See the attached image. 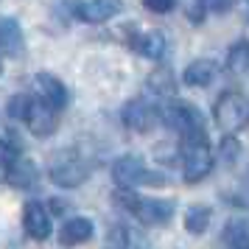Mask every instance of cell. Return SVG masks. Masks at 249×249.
I'll list each match as a JSON object with an SVG mask.
<instances>
[{
	"instance_id": "12",
	"label": "cell",
	"mask_w": 249,
	"mask_h": 249,
	"mask_svg": "<svg viewBox=\"0 0 249 249\" xmlns=\"http://www.w3.org/2000/svg\"><path fill=\"white\" fill-rule=\"evenodd\" d=\"M92 238V221L84 218V215H73L62 224V232H59V241L62 247H79L84 241Z\"/></svg>"
},
{
	"instance_id": "14",
	"label": "cell",
	"mask_w": 249,
	"mask_h": 249,
	"mask_svg": "<svg viewBox=\"0 0 249 249\" xmlns=\"http://www.w3.org/2000/svg\"><path fill=\"white\" fill-rule=\"evenodd\" d=\"M215 73H218V65L213 59H193L185 68V73H182V81L188 87H207L215 79Z\"/></svg>"
},
{
	"instance_id": "13",
	"label": "cell",
	"mask_w": 249,
	"mask_h": 249,
	"mask_svg": "<svg viewBox=\"0 0 249 249\" xmlns=\"http://www.w3.org/2000/svg\"><path fill=\"white\" fill-rule=\"evenodd\" d=\"M129 48H135L140 56L146 59H162L165 53V36L162 31H140L129 39Z\"/></svg>"
},
{
	"instance_id": "7",
	"label": "cell",
	"mask_w": 249,
	"mask_h": 249,
	"mask_svg": "<svg viewBox=\"0 0 249 249\" xmlns=\"http://www.w3.org/2000/svg\"><path fill=\"white\" fill-rule=\"evenodd\" d=\"M70 9L81 23H107L115 14H121L124 3L121 0H81V3H70Z\"/></svg>"
},
{
	"instance_id": "3",
	"label": "cell",
	"mask_w": 249,
	"mask_h": 249,
	"mask_svg": "<svg viewBox=\"0 0 249 249\" xmlns=\"http://www.w3.org/2000/svg\"><path fill=\"white\" fill-rule=\"evenodd\" d=\"M112 179H115V185L124 188V191H135L140 185H151V188L165 185V177L157 174V171H151L137 154H124V157L115 160Z\"/></svg>"
},
{
	"instance_id": "19",
	"label": "cell",
	"mask_w": 249,
	"mask_h": 249,
	"mask_svg": "<svg viewBox=\"0 0 249 249\" xmlns=\"http://www.w3.org/2000/svg\"><path fill=\"white\" fill-rule=\"evenodd\" d=\"M227 70L232 73H244L249 70V42H235L227 53Z\"/></svg>"
},
{
	"instance_id": "8",
	"label": "cell",
	"mask_w": 249,
	"mask_h": 249,
	"mask_svg": "<svg viewBox=\"0 0 249 249\" xmlns=\"http://www.w3.org/2000/svg\"><path fill=\"white\" fill-rule=\"evenodd\" d=\"M121 118H124L126 129L140 132V135H143V132H148V129L160 121V118H157V107H151L146 98H132V101L124 107Z\"/></svg>"
},
{
	"instance_id": "5",
	"label": "cell",
	"mask_w": 249,
	"mask_h": 249,
	"mask_svg": "<svg viewBox=\"0 0 249 249\" xmlns=\"http://www.w3.org/2000/svg\"><path fill=\"white\" fill-rule=\"evenodd\" d=\"M87 174H90V165L70 148L68 151H56V157L48 165V177L59 188H79L81 182L87 179Z\"/></svg>"
},
{
	"instance_id": "15",
	"label": "cell",
	"mask_w": 249,
	"mask_h": 249,
	"mask_svg": "<svg viewBox=\"0 0 249 249\" xmlns=\"http://www.w3.org/2000/svg\"><path fill=\"white\" fill-rule=\"evenodd\" d=\"M23 51V28L12 17H0V53L17 56Z\"/></svg>"
},
{
	"instance_id": "23",
	"label": "cell",
	"mask_w": 249,
	"mask_h": 249,
	"mask_svg": "<svg viewBox=\"0 0 249 249\" xmlns=\"http://www.w3.org/2000/svg\"><path fill=\"white\" fill-rule=\"evenodd\" d=\"M17 160H20V151L9 140H0V171H12Z\"/></svg>"
},
{
	"instance_id": "10",
	"label": "cell",
	"mask_w": 249,
	"mask_h": 249,
	"mask_svg": "<svg viewBox=\"0 0 249 249\" xmlns=\"http://www.w3.org/2000/svg\"><path fill=\"white\" fill-rule=\"evenodd\" d=\"M23 227H25V232H28V238H34V241H48V238H51V230H53L51 213H48L39 202H28L25 210H23Z\"/></svg>"
},
{
	"instance_id": "11",
	"label": "cell",
	"mask_w": 249,
	"mask_h": 249,
	"mask_svg": "<svg viewBox=\"0 0 249 249\" xmlns=\"http://www.w3.org/2000/svg\"><path fill=\"white\" fill-rule=\"evenodd\" d=\"M34 81H36V98L42 104H48L51 109L62 112L65 104H68V90H65V84H62L56 76H51V73H39Z\"/></svg>"
},
{
	"instance_id": "24",
	"label": "cell",
	"mask_w": 249,
	"mask_h": 249,
	"mask_svg": "<svg viewBox=\"0 0 249 249\" xmlns=\"http://www.w3.org/2000/svg\"><path fill=\"white\" fill-rule=\"evenodd\" d=\"M238 154H241V143H238L235 135H227L224 140H221V160H224L227 165H232L238 160Z\"/></svg>"
},
{
	"instance_id": "26",
	"label": "cell",
	"mask_w": 249,
	"mask_h": 249,
	"mask_svg": "<svg viewBox=\"0 0 249 249\" xmlns=\"http://www.w3.org/2000/svg\"><path fill=\"white\" fill-rule=\"evenodd\" d=\"M143 6L154 14H168L171 9L177 6V0H143Z\"/></svg>"
},
{
	"instance_id": "27",
	"label": "cell",
	"mask_w": 249,
	"mask_h": 249,
	"mask_svg": "<svg viewBox=\"0 0 249 249\" xmlns=\"http://www.w3.org/2000/svg\"><path fill=\"white\" fill-rule=\"evenodd\" d=\"M0 73H3V65H0Z\"/></svg>"
},
{
	"instance_id": "22",
	"label": "cell",
	"mask_w": 249,
	"mask_h": 249,
	"mask_svg": "<svg viewBox=\"0 0 249 249\" xmlns=\"http://www.w3.org/2000/svg\"><path fill=\"white\" fill-rule=\"evenodd\" d=\"M109 241H112L118 249H143V247H137V235L129 230V227H112Z\"/></svg>"
},
{
	"instance_id": "9",
	"label": "cell",
	"mask_w": 249,
	"mask_h": 249,
	"mask_svg": "<svg viewBox=\"0 0 249 249\" xmlns=\"http://www.w3.org/2000/svg\"><path fill=\"white\" fill-rule=\"evenodd\" d=\"M25 126H28L36 137H51L59 126V112L51 109L48 104H42L39 98H34L31 109H28V118H25Z\"/></svg>"
},
{
	"instance_id": "20",
	"label": "cell",
	"mask_w": 249,
	"mask_h": 249,
	"mask_svg": "<svg viewBox=\"0 0 249 249\" xmlns=\"http://www.w3.org/2000/svg\"><path fill=\"white\" fill-rule=\"evenodd\" d=\"M148 90L157 92V95H171L174 92V79H171L168 68H157L148 76Z\"/></svg>"
},
{
	"instance_id": "18",
	"label": "cell",
	"mask_w": 249,
	"mask_h": 249,
	"mask_svg": "<svg viewBox=\"0 0 249 249\" xmlns=\"http://www.w3.org/2000/svg\"><path fill=\"white\" fill-rule=\"evenodd\" d=\"M207 227H210V207L193 204V207L185 210V230H188L191 235H202Z\"/></svg>"
},
{
	"instance_id": "1",
	"label": "cell",
	"mask_w": 249,
	"mask_h": 249,
	"mask_svg": "<svg viewBox=\"0 0 249 249\" xmlns=\"http://www.w3.org/2000/svg\"><path fill=\"white\" fill-rule=\"evenodd\" d=\"M179 154L185 182H202L213 171V151H210V140L204 132H193V135L182 137Z\"/></svg>"
},
{
	"instance_id": "2",
	"label": "cell",
	"mask_w": 249,
	"mask_h": 249,
	"mask_svg": "<svg viewBox=\"0 0 249 249\" xmlns=\"http://www.w3.org/2000/svg\"><path fill=\"white\" fill-rule=\"evenodd\" d=\"M115 204H121L126 213H132L137 221L143 224H168L171 215H174V202L171 199H146V196H137L135 191H124L118 188L115 191Z\"/></svg>"
},
{
	"instance_id": "21",
	"label": "cell",
	"mask_w": 249,
	"mask_h": 249,
	"mask_svg": "<svg viewBox=\"0 0 249 249\" xmlns=\"http://www.w3.org/2000/svg\"><path fill=\"white\" fill-rule=\"evenodd\" d=\"M31 104H34V95H28V92H17V95H12L9 98V118H14V121H23L28 118V109H31Z\"/></svg>"
},
{
	"instance_id": "17",
	"label": "cell",
	"mask_w": 249,
	"mask_h": 249,
	"mask_svg": "<svg viewBox=\"0 0 249 249\" xmlns=\"http://www.w3.org/2000/svg\"><path fill=\"white\" fill-rule=\"evenodd\" d=\"M6 179L12 182L14 188H31L36 182V165L31 162V160L20 157L17 162H14L12 171H6Z\"/></svg>"
},
{
	"instance_id": "16",
	"label": "cell",
	"mask_w": 249,
	"mask_h": 249,
	"mask_svg": "<svg viewBox=\"0 0 249 249\" xmlns=\"http://www.w3.org/2000/svg\"><path fill=\"white\" fill-rule=\"evenodd\" d=\"M221 241L227 249H249V218H232L221 230Z\"/></svg>"
},
{
	"instance_id": "6",
	"label": "cell",
	"mask_w": 249,
	"mask_h": 249,
	"mask_svg": "<svg viewBox=\"0 0 249 249\" xmlns=\"http://www.w3.org/2000/svg\"><path fill=\"white\" fill-rule=\"evenodd\" d=\"M213 118H215V124H218V129H224L227 135L244 129L249 124V98H244L241 92H224V95H218V101L213 107Z\"/></svg>"
},
{
	"instance_id": "4",
	"label": "cell",
	"mask_w": 249,
	"mask_h": 249,
	"mask_svg": "<svg viewBox=\"0 0 249 249\" xmlns=\"http://www.w3.org/2000/svg\"><path fill=\"white\" fill-rule=\"evenodd\" d=\"M160 124H165L168 129L179 132L182 137L193 135V132H204V118L202 112L188 101H168L157 109Z\"/></svg>"
},
{
	"instance_id": "25",
	"label": "cell",
	"mask_w": 249,
	"mask_h": 249,
	"mask_svg": "<svg viewBox=\"0 0 249 249\" xmlns=\"http://www.w3.org/2000/svg\"><path fill=\"white\" fill-rule=\"evenodd\" d=\"M232 3L235 0H199V6H202L204 12H210V14H224L232 9Z\"/></svg>"
}]
</instances>
